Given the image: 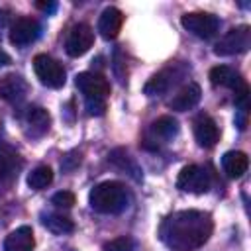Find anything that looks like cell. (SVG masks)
Returning <instances> with one entry per match:
<instances>
[{
	"instance_id": "44dd1931",
	"label": "cell",
	"mask_w": 251,
	"mask_h": 251,
	"mask_svg": "<svg viewBox=\"0 0 251 251\" xmlns=\"http://www.w3.org/2000/svg\"><path fill=\"white\" fill-rule=\"evenodd\" d=\"M41 224L55 235H65V233H73L75 231V222L69 218V216H63V214H55V212H49V214H43L41 216Z\"/></svg>"
},
{
	"instance_id": "7c38bea8",
	"label": "cell",
	"mask_w": 251,
	"mask_h": 251,
	"mask_svg": "<svg viewBox=\"0 0 251 251\" xmlns=\"http://www.w3.org/2000/svg\"><path fill=\"white\" fill-rule=\"evenodd\" d=\"M29 86L20 75H4L0 78V98L6 102H22L27 94Z\"/></svg>"
},
{
	"instance_id": "30bf717a",
	"label": "cell",
	"mask_w": 251,
	"mask_h": 251,
	"mask_svg": "<svg viewBox=\"0 0 251 251\" xmlns=\"http://www.w3.org/2000/svg\"><path fill=\"white\" fill-rule=\"evenodd\" d=\"M176 133H178V122L173 116H161L155 122H151L145 141L153 143V147H159L161 143L171 141Z\"/></svg>"
},
{
	"instance_id": "5b68a950",
	"label": "cell",
	"mask_w": 251,
	"mask_h": 251,
	"mask_svg": "<svg viewBox=\"0 0 251 251\" xmlns=\"http://www.w3.org/2000/svg\"><path fill=\"white\" fill-rule=\"evenodd\" d=\"M180 24L186 31L200 39H212L220 29V20L208 12H188L180 18Z\"/></svg>"
},
{
	"instance_id": "603a6c76",
	"label": "cell",
	"mask_w": 251,
	"mask_h": 251,
	"mask_svg": "<svg viewBox=\"0 0 251 251\" xmlns=\"http://www.w3.org/2000/svg\"><path fill=\"white\" fill-rule=\"evenodd\" d=\"M53 182V171L47 165L35 167L29 175H27V186L33 190H43Z\"/></svg>"
},
{
	"instance_id": "484cf974",
	"label": "cell",
	"mask_w": 251,
	"mask_h": 251,
	"mask_svg": "<svg viewBox=\"0 0 251 251\" xmlns=\"http://www.w3.org/2000/svg\"><path fill=\"white\" fill-rule=\"evenodd\" d=\"M84 102H86L88 114H92V116H102L106 112V102H102V100H84Z\"/></svg>"
},
{
	"instance_id": "e0dca14e",
	"label": "cell",
	"mask_w": 251,
	"mask_h": 251,
	"mask_svg": "<svg viewBox=\"0 0 251 251\" xmlns=\"http://www.w3.org/2000/svg\"><path fill=\"white\" fill-rule=\"evenodd\" d=\"M33 247H35V237L29 226L16 227L4 239V251H31Z\"/></svg>"
},
{
	"instance_id": "8fae6325",
	"label": "cell",
	"mask_w": 251,
	"mask_h": 251,
	"mask_svg": "<svg viewBox=\"0 0 251 251\" xmlns=\"http://www.w3.org/2000/svg\"><path fill=\"white\" fill-rule=\"evenodd\" d=\"M194 139L204 149L214 147L220 139V127H218L216 120L210 118L208 114H200L194 120Z\"/></svg>"
},
{
	"instance_id": "5bb4252c",
	"label": "cell",
	"mask_w": 251,
	"mask_h": 251,
	"mask_svg": "<svg viewBox=\"0 0 251 251\" xmlns=\"http://www.w3.org/2000/svg\"><path fill=\"white\" fill-rule=\"evenodd\" d=\"M178 78H180V73L176 71V67L163 69V71H159L157 75H153V76L147 80V84L143 86V92H145L147 96L163 94V92H167Z\"/></svg>"
},
{
	"instance_id": "d4e9b609",
	"label": "cell",
	"mask_w": 251,
	"mask_h": 251,
	"mask_svg": "<svg viewBox=\"0 0 251 251\" xmlns=\"http://www.w3.org/2000/svg\"><path fill=\"white\" fill-rule=\"evenodd\" d=\"M51 202H53L57 208H73V206H75V194L69 192V190H61V192L53 194Z\"/></svg>"
},
{
	"instance_id": "4fadbf2b",
	"label": "cell",
	"mask_w": 251,
	"mask_h": 251,
	"mask_svg": "<svg viewBox=\"0 0 251 251\" xmlns=\"http://www.w3.org/2000/svg\"><path fill=\"white\" fill-rule=\"evenodd\" d=\"M24 126H25V131L27 135L31 137H41L49 131V126H51V116L47 110L39 108V106H33V108H27L25 116H24Z\"/></svg>"
},
{
	"instance_id": "7402d4cb",
	"label": "cell",
	"mask_w": 251,
	"mask_h": 251,
	"mask_svg": "<svg viewBox=\"0 0 251 251\" xmlns=\"http://www.w3.org/2000/svg\"><path fill=\"white\" fill-rule=\"evenodd\" d=\"M108 159H110L116 167H120V169H122V171H126L127 175H131L135 180H139V178H141V175H139L141 171L137 169L135 161H133V159H131L124 149H114V151L108 155Z\"/></svg>"
},
{
	"instance_id": "2e32d148",
	"label": "cell",
	"mask_w": 251,
	"mask_h": 251,
	"mask_svg": "<svg viewBox=\"0 0 251 251\" xmlns=\"http://www.w3.org/2000/svg\"><path fill=\"white\" fill-rule=\"evenodd\" d=\"M210 82L214 86H226V88H231L233 92L245 88V80L241 78L239 73H235L231 67H226V65H218L210 71Z\"/></svg>"
},
{
	"instance_id": "3957f363",
	"label": "cell",
	"mask_w": 251,
	"mask_h": 251,
	"mask_svg": "<svg viewBox=\"0 0 251 251\" xmlns=\"http://www.w3.org/2000/svg\"><path fill=\"white\" fill-rule=\"evenodd\" d=\"M33 71H35L39 82L45 84V86H49V88H61L65 84V80H67V73H65L63 65L57 59L49 57L47 53L35 55V59H33Z\"/></svg>"
},
{
	"instance_id": "8992f818",
	"label": "cell",
	"mask_w": 251,
	"mask_h": 251,
	"mask_svg": "<svg viewBox=\"0 0 251 251\" xmlns=\"http://www.w3.org/2000/svg\"><path fill=\"white\" fill-rule=\"evenodd\" d=\"M176 188L190 194H204L210 190V175L204 167L186 165L176 176Z\"/></svg>"
},
{
	"instance_id": "9a60e30c",
	"label": "cell",
	"mask_w": 251,
	"mask_h": 251,
	"mask_svg": "<svg viewBox=\"0 0 251 251\" xmlns=\"http://www.w3.org/2000/svg\"><path fill=\"white\" fill-rule=\"evenodd\" d=\"M200 96H202V90L196 82H186L171 100H169V108L171 110H176V112H186L190 108H194L198 102H200Z\"/></svg>"
},
{
	"instance_id": "ba28073f",
	"label": "cell",
	"mask_w": 251,
	"mask_h": 251,
	"mask_svg": "<svg viewBox=\"0 0 251 251\" xmlns=\"http://www.w3.org/2000/svg\"><path fill=\"white\" fill-rule=\"evenodd\" d=\"M94 43V31L88 24H75L67 35L65 49L71 57H80L84 55Z\"/></svg>"
},
{
	"instance_id": "83f0119b",
	"label": "cell",
	"mask_w": 251,
	"mask_h": 251,
	"mask_svg": "<svg viewBox=\"0 0 251 251\" xmlns=\"http://www.w3.org/2000/svg\"><path fill=\"white\" fill-rule=\"evenodd\" d=\"M8 63H10V55L4 53V51H0V67H4V65H8Z\"/></svg>"
},
{
	"instance_id": "277c9868",
	"label": "cell",
	"mask_w": 251,
	"mask_h": 251,
	"mask_svg": "<svg viewBox=\"0 0 251 251\" xmlns=\"http://www.w3.org/2000/svg\"><path fill=\"white\" fill-rule=\"evenodd\" d=\"M251 47V27L249 25H237L229 29L214 47V53L220 57H229L235 53H245Z\"/></svg>"
},
{
	"instance_id": "52a82bcc",
	"label": "cell",
	"mask_w": 251,
	"mask_h": 251,
	"mask_svg": "<svg viewBox=\"0 0 251 251\" xmlns=\"http://www.w3.org/2000/svg\"><path fill=\"white\" fill-rule=\"evenodd\" d=\"M76 88L84 94V100H102L106 102L110 94V82L104 75L100 73H78L75 76Z\"/></svg>"
},
{
	"instance_id": "9c48e42d",
	"label": "cell",
	"mask_w": 251,
	"mask_h": 251,
	"mask_svg": "<svg viewBox=\"0 0 251 251\" xmlns=\"http://www.w3.org/2000/svg\"><path fill=\"white\" fill-rule=\"evenodd\" d=\"M41 33V27L37 20L33 18H18L10 25V43L16 47H25L33 43Z\"/></svg>"
},
{
	"instance_id": "ffe728a7",
	"label": "cell",
	"mask_w": 251,
	"mask_h": 251,
	"mask_svg": "<svg viewBox=\"0 0 251 251\" xmlns=\"http://www.w3.org/2000/svg\"><path fill=\"white\" fill-rule=\"evenodd\" d=\"M249 157L243 151H227L222 157V169L229 178H241L247 173Z\"/></svg>"
},
{
	"instance_id": "ac0fdd59",
	"label": "cell",
	"mask_w": 251,
	"mask_h": 251,
	"mask_svg": "<svg viewBox=\"0 0 251 251\" xmlns=\"http://www.w3.org/2000/svg\"><path fill=\"white\" fill-rule=\"evenodd\" d=\"M20 169H22V159L18 151L6 143H0V182H8L14 176H18Z\"/></svg>"
},
{
	"instance_id": "cb8c5ba5",
	"label": "cell",
	"mask_w": 251,
	"mask_h": 251,
	"mask_svg": "<svg viewBox=\"0 0 251 251\" xmlns=\"http://www.w3.org/2000/svg\"><path fill=\"white\" fill-rule=\"evenodd\" d=\"M133 249H135V241L127 235H122L104 243V251H133Z\"/></svg>"
},
{
	"instance_id": "4316f807",
	"label": "cell",
	"mask_w": 251,
	"mask_h": 251,
	"mask_svg": "<svg viewBox=\"0 0 251 251\" xmlns=\"http://www.w3.org/2000/svg\"><path fill=\"white\" fill-rule=\"evenodd\" d=\"M39 10H45V12H55L57 10V4L55 2H49V4H45V2H37L35 4Z\"/></svg>"
},
{
	"instance_id": "6da1fadb",
	"label": "cell",
	"mask_w": 251,
	"mask_h": 251,
	"mask_svg": "<svg viewBox=\"0 0 251 251\" xmlns=\"http://www.w3.org/2000/svg\"><path fill=\"white\" fill-rule=\"evenodd\" d=\"M212 216L200 210H180L167 216L159 227L163 243L175 251H194L212 235Z\"/></svg>"
},
{
	"instance_id": "d6986e66",
	"label": "cell",
	"mask_w": 251,
	"mask_h": 251,
	"mask_svg": "<svg viewBox=\"0 0 251 251\" xmlns=\"http://www.w3.org/2000/svg\"><path fill=\"white\" fill-rule=\"evenodd\" d=\"M122 24H124V14L118 8L110 6L98 18V31L104 39H114V37H118Z\"/></svg>"
},
{
	"instance_id": "7a4b0ae2",
	"label": "cell",
	"mask_w": 251,
	"mask_h": 251,
	"mask_svg": "<svg viewBox=\"0 0 251 251\" xmlns=\"http://www.w3.org/2000/svg\"><path fill=\"white\" fill-rule=\"evenodd\" d=\"M88 202L98 214H122L129 206V190L118 180H104L90 190Z\"/></svg>"
}]
</instances>
